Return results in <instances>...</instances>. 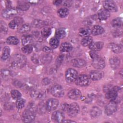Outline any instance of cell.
Instances as JSON below:
<instances>
[{
	"label": "cell",
	"mask_w": 123,
	"mask_h": 123,
	"mask_svg": "<svg viewBox=\"0 0 123 123\" xmlns=\"http://www.w3.org/2000/svg\"><path fill=\"white\" fill-rule=\"evenodd\" d=\"M37 107L33 103H29L24 111L22 115V120L24 123L32 122L36 118Z\"/></svg>",
	"instance_id": "obj_1"
},
{
	"label": "cell",
	"mask_w": 123,
	"mask_h": 123,
	"mask_svg": "<svg viewBox=\"0 0 123 123\" xmlns=\"http://www.w3.org/2000/svg\"><path fill=\"white\" fill-rule=\"evenodd\" d=\"M26 61L25 56L21 54H16L12 58L11 66L13 67L20 68L25 65Z\"/></svg>",
	"instance_id": "obj_2"
},
{
	"label": "cell",
	"mask_w": 123,
	"mask_h": 123,
	"mask_svg": "<svg viewBox=\"0 0 123 123\" xmlns=\"http://www.w3.org/2000/svg\"><path fill=\"white\" fill-rule=\"evenodd\" d=\"M75 82L78 86H85L89 85L90 83V78L89 76L86 74H82L77 76Z\"/></svg>",
	"instance_id": "obj_3"
},
{
	"label": "cell",
	"mask_w": 123,
	"mask_h": 123,
	"mask_svg": "<svg viewBox=\"0 0 123 123\" xmlns=\"http://www.w3.org/2000/svg\"><path fill=\"white\" fill-rule=\"evenodd\" d=\"M68 114L71 117H75L79 112V107L77 103H72L69 105L67 110Z\"/></svg>",
	"instance_id": "obj_4"
},
{
	"label": "cell",
	"mask_w": 123,
	"mask_h": 123,
	"mask_svg": "<svg viewBox=\"0 0 123 123\" xmlns=\"http://www.w3.org/2000/svg\"><path fill=\"white\" fill-rule=\"evenodd\" d=\"M65 76L67 81L72 82L75 81L78 76V73L75 70L72 68H70L66 71Z\"/></svg>",
	"instance_id": "obj_5"
},
{
	"label": "cell",
	"mask_w": 123,
	"mask_h": 123,
	"mask_svg": "<svg viewBox=\"0 0 123 123\" xmlns=\"http://www.w3.org/2000/svg\"><path fill=\"white\" fill-rule=\"evenodd\" d=\"M18 11L15 8L9 7L2 11L1 15L5 19H9L16 15Z\"/></svg>",
	"instance_id": "obj_6"
},
{
	"label": "cell",
	"mask_w": 123,
	"mask_h": 123,
	"mask_svg": "<svg viewBox=\"0 0 123 123\" xmlns=\"http://www.w3.org/2000/svg\"><path fill=\"white\" fill-rule=\"evenodd\" d=\"M119 88L117 86H113L112 89L106 92L105 97L107 99L111 101H114L117 99L118 97L117 91L119 90Z\"/></svg>",
	"instance_id": "obj_7"
},
{
	"label": "cell",
	"mask_w": 123,
	"mask_h": 123,
	"mask_svg": "<svg viewBox=\"0 0 123 123\" xmlns=\"http://www.w3.org/2000/svg\"><path fill=\"white\" fill-rule=\"evenodd\" d=\"M117 110V102L111 101L105 107V112L107 115H111L116 111Z\"/></svg>",
	"instance_id": "obj_8"
},
{
	"label": "cell",
	"mask_w": 123,
	"mask_h": 123,
	"mask_svg": "<svg viewBox=\"0 0 123 123\" xmlns=\"http://www.w3.org/2000/svg\"><path fill=\"white\" fill-rule=\"evenodd\" d=\"M30 96L33 98L38 100L43 99L45 97L46 94L43 90L40 89L35 88L31 91Z\"/></svg>",
	"instance_id": "obj_9"
},
{
	"label": "cell",
	"mask_w": 123,
	"mask_h": 123,
	"mask_svg": "<svg viewBox=\"0 0 123 123\" xmlns=\"http://www.w3.org/2000/svg\"><path fill=\"white\" fill-rule=\"evenodd\" d=\"M51 93L53 96L57 98H61L64 95V90L62 87L59 85H56L52 87Z\"/></svg>",
	"instance_id": "obj_10"
},
{
	"label": "cell",
	"mask_w": 123,
	"mask_h": 123,
	"mask_svg": "<svg viewBox=\"0 0 123 123\" xmlns=\"http://www.w3.org/2000/svg\"><path fill=\"white\" fill-rule=\"evenodd\" d=\"M59 104V101L55 98L49 99L46 103V108L49 111H53L57 109Z\"/></svg>",
	"instance_id": "obj_11"
},
{
	"label": "cell",
	"mask_w": 123,
	"mask_h": 123,
	"mask_svg": "<svg viewBox=\"0 0 123 123\" xmlns=\"http://www.w3.org/2000/svg\"><path fill=\"white\" fill-rule=\"evenodd\" d=\"M92 65L95 69L100 70L104 68L105 66V62L102 58L98 56L93 59Z\"/></svg>",
	"instance_id": "obj_12"
},
{
	"label": "cell",
	"mask_w": 123,
	"mask_h": 123,
	"mask_svg": "<svg viewBox=\"0 0 123 123\" xmlns=\"http://www.w3.org/2000/svg\"><path fill=\"white\" fill-rule=\"evenodd\" d=\"M103 6L104 9L109 12H116L118 10L116 3L112 0H106L104 2Z\"/></svg>",
	"instance_id": "obj_13"
},
{
	"label": "cell",
	"mask_w": 123,
	"mask_h": 123,
	"mask_svg": "<svg viewBox=\"0 0 123 123\" xmlns=\"http://www.w3.org/2000/svg\"><path fill=\"white\" fill-rule=\"evenodd\" d=\"M51 118L55 122L62 123L64 120V115L62 111H57L52 114Z\"/></svg>",
	"instance_id": "obj_14"
},
{
	"label": "cell",
	"mask_w": 123,
	"mask_h": 123,
	"mask_svg": "<svg viewBox=\"0 0 123 123\" xmlns=\"http://www.w3.org/2000/svg\"><path fill=\"white\" fill-rule=\"evenodd\" d=\"M104 76V73L100 71H93L90 73L89 77L90 79L97 81L101 79Z\"/></svg>",
	"instance_id": "obj_15"
},
{
	"label": "cell",
	"mask_w": 123,
	"mask_h": 123,
	"mask_svg": "<svg viewBox=\"0 0 123 123\" xmlns=\"http://www.w3.org/2000/svg\"><path fill=\"white\" fill-rule=\"evenodd\" d=\"M68 96L71 99H77L81 97V92L77 89H73L68 92Z\"/></svg>",
	"instance_id": "obj_16"
},
{
	"label": "cell",
	"mask_w": 123,
	"mask_h": 123,
	"mask_svg": "<svg viewBox=\"0 0 123 123\" xmlns=\"http://www.w3.org/2000/svg\"><path fill=\"white\" fill-rule=\"evenodd\" d=\"M23 23L22 19L20 18H16L15 19L12 20L9 24V27L12 29H15L20 26Z\"/></svg>",
	"instance_id": "obj_17"
},
{
	"label": "cell",
	"mask_w": 123,
	"mask_h": 123,
	"mask_svg": "<svg viewBox=\"0 0 123 123\" xmlns=\"http://www.w3.org/2000/svg\"><path fill=\"white\" fill-rule=\"evenodd\" d=\"M104 46V43L101 41L92 42V43L89 46V49L92 50L98 51L102 49Z\"/></svg>",
	"instance_id": "obj_18"
},
{
	"label": "cell",
	"mask_w": 123,
	"mask_h": 123,
	"mask_svg": "<svg viewBox=\"0 0 123 123\" xmlns=\"http://www.w3.org/2000/svg\"><path fill=\"white\" fill-rule=\"evenodd\" d=\"M110 16V12L105 9L100 10L98 12V17L101 20H106Z\"/></svg>",
	"instance_id": "obj_19"
},
{
	"label": "cell",
	"mask_w": 123,
	"mask_h": 123,
	"mask_svg": "<svg viewBox=\"0 0 123 123\" xmlns=\"http://www.w3.org/2000/svg\"><path fill=\"white\" fill-rule=\"evenodd\" d=\"M73 66L75 67L81 68L86 66V62L85 60L81 59H74L71 61Z\"/></svg>",
	"instance_id": "obj_20"
},
{
	"label": "cell",
	"mask_w": 123,
	"mask_h": 123,
	"mask_svg": "<svg viewBox=\"0 0 123 123\" xmlns=\"http://www.w3.org/2000/svg\"><path fill=\"white\" fill-rule=\"evenodd\" d=\"M110 64L111 67L113 69H117L120 64V60L117 57H113L110 59Z\"/></svg>",
	"instance_id": "obj_21"
},
{
	"label": "cell",
	"mask_w": 123,
	"mask_h": 123,
	"mask_svg": "<svg viewBox=\"0 0 123 123\" xmlns=\"http://www.w3.org/2000/svg\"><path fill=\"white\" fill-rule=\"evenodd\" d=\"M104 29L99 25H95L91 30V33L93 36H97L102 34L104 32Z\"/></svg>",
	"instance_id": "obj_22"
},
{
	"label": "cell",
	"mask_w": 123,
	"mask_h": 123,
	"mask_svg": "<svg viewBox=\"0 0 123 123\" xmlns=\"http://www.w3.org/2000/svg\"><path fill=\"white\" fill-rule=\"evenodd\" d=\"M10 49L8 46H5L3 49L2 54L1 56V59L3 61H6L10 57Z\"/></svg>",
	"instance_id": "obj_23"
},
{
	"label": "cell",
	"mask_w": 123,
	"mask_h": 123,
	"mask_svg": "<svg viewBox=\"0 0 123 123\" xmlns=\"http://www.w3.org/2000/svg\"><path fill=\"white\" fill-rule=\"evenodd\" d=\"M72 49V45L67 42H65L62 43L60 47V50L62 52H69Z\"/></svg>",
	"instance_id": "obj_24"
},
{
	"label": "cell",
	"mask_w": 123,
	"mask_h": 123,
	"mask_svg": "<svg viewBox=\"0 0 123 123\" xmlns=\"http://www.w3.org/2000/svg\"><path fill=\"white\" fill-rule=\"evenodd\" d=\"M30 7V4L28 2L25 1H18L17 4V8L18 9L25 11H27Z\"/></svg>",
	"instance_id": "obj_25"
},
{
	"label": "cell",
	"mask_w": 123,
	"mask_h": 123,
	"mask_svg": "<svg viewBox=\"0 0 123 123\" xmlns=\"http://www.w3.org/2000/svg\"><path fill=\"white\" fill-rule=\"evenodd\" d=\"M101 113V110L98 107H93L90 110V114L92 117L97 118L100 116Z\"/></svg>",
	"instance_id": "obj_26"
},
{
	"label": "cell",
	"mask_w": 123,
	"mask_h": 123,
	"mask_svg": "<svg viewBox=\"0 0 123 123\" xmlns=\"http://www.w3.org/2000/svg\"><path fill=\"white\" fill-rule=\"evenodd\" d=\"M32 40L33 37L30 35H25L22 37V43L24 46L30 45V43L32 42Z\"/></svg>",
	"instance_id": "obj_27"
},
{
	"label": "cell",
	"mask_w": 123,
	"mask_h": 123,
	"mask_svg": "<svg viewBox=\"0 0 123 123\" xmlns=\"http://www.w3.org/2000/svg\"><path fill=\"white\" fill-rule=\"evenodd\" d=\"M69 13V10L66 8H62L57 11L58 15L61 18H65L68 15Z\"/></svg>",
	"instance_id": "obj_28"
},
{
	"label": "cell",
	"mask_w": 123,
	"mask_h": 123,
	"mask_svg": "<svg viewBox=\"0 0 123 123\" xmlns=\"http://www.w3.org/2000/svg\"><path fill=\"white\" fill-rule=\"evenodd\" d=\"M109 48L114 53H119L122 52V49L118 45L114 43H110L109 45Z\"/></svg>",
	"instance_id": "obj_29"
},
{
	"label": "cell",
	"mask_w": 123,
	"mask_h": 123,
	"mask_svg": "<svg viewBox=\"0 0 123 123\" xmlns=\"http://www.w3.org/2000/svg\"><path fill=\"white\" fill-rule=\"evenodd\" d=\"M91 34V30L87 27L82 28L79 30V34L81 37H87Z\"/></svg>",
	"instance_id": "obj_30"
},
{
	"label": "cell",
	"mask_w": 123,
	"mask_h": 123,
	"mask_svg": "<svg viewBox=\"0 0 123 123\" xmlns=\"http://www.w3.org/2000/svg\"><path fill=\"white\" fill-rule=\"evenodd\" d=\"M6 42L7 44H8L9 45H15L19 43V40L16 37L11 36V37H8L7 38Z\"/></svg>",
	"instance_id": "obj_31"
},
{
	"label": "cell",
	"mask_w": 123,
	"mask_h": 123,
	"mask_svg": "<svg viewBox=\"0 0 123 123\" xmlns=\"http://www.w3.org/2000/svg\"><path fill=\"white\" fill-rule=\"evenodd\" d=\"M122 25V19L121 18H116L111 22L112 26L116 28H120Z\"/></svg>",
	"instance_id": "obj_32"
},
{
	"label": "cell",
	"mask_w": 123,
	"mask_h": 123,
	"mask_svg": "<svg viewBox=\"0 0 123 123\" xmlns=\"http://www.w3.org/2000/svg\"><path fill=\"white\" fill-rule=\"evenodd\" d=\"M66 36V32L64 29L60 28L56 30L55 32V37L57 38H63Z\"/></svg>",
	"instance_id": "obj_33"
},
{
	"label": "cell",
	"mask_w": 123,
	"mask_h": 123,
	"mask_svg": "<svg viewBox=\"0 0 123 123\" xmlns=\"http://www.w3.org/2000/svg\"><path fill=\"white\" fill-rule=\"evenodd\" d=\"M93 42L92 37L89 36L85 37L81 41V44L84 46L86 47L89 46Z\"/></svg>",
	"instance_id": "obj_34"
},
{
	"label": "cell",
	"mask_w": 123,
	"mask_h": 123,
	"mask_svg": "<svg viewBox=\"0 0 123 123\" xmlns=\"http://www.w3.org/2000/svg\"><path fill=\"white\" fill-rule=\"evenodd\" d=\"M32 24L35 27L37 28H41L46 25L45 22L39 19L34 20L32 22Z\"/></svg>",
	"instance_id": "obj_35"
},
{
	"label": "cell",
	"mask_w": 123,
	"mask_h": 123,
	"mask_svg": "<svg viewBox=\"0 0 123 123\" xmlns=\"http://www.w3.org/2000/svg\"><path fill=\"white\" fill-rule=\"evenodd\" d=\"M59 45V40L57 37H52L49 40V45L50 46L53 48L55 49L58 47Z\"/></svg>",
	"instance_id": "obj_36"
},
{
	"label": "cell",
	"mask_w": 123,
	"mask_h": 123,
	"mask_svg": "<svg viewBox=\"0 0 123 123\" xmlns=\"http://www.w3.org/2000/svg\"><path fill=\"white\" fill-rule=\"evenodd\" d=\"M22 51L25 54H30L33 50V47L31 45H27L24 46L22 48Z\"/></svg>",
	"instance_id": "obj_37"
},
{
	"label": "cell",
	"mask_w": 123,
	"mask_h": 123,
	"mask_svg": "<svg viewBox=\"0 0 123 123\" xmlns=\"http://www.w3.org/2000/svg\"><path fill=\"white\" fill-rule=\"evenodd\" d=\"M25 99L23 98H19L16 102V107L18 109H22L25 106Z\"/></svg>",
	"instance_id": "obj_38"
},
{
	"label": "cell",
	"mask_w": 123,
	"mask_h": 123,
	"mask_svg": "<svg viewBox=\"0 0 123 123\" xmlns=\"http://www.w3.org/2000/svg\"><path fill=\"white\" fill-rule=\"evenodd\" d=\"M11 94L12 98L14 99H18L21 97V93L17 90H12L11 92Z\"/></svg>",
	"instance_id": "obj_39"
},
{
	"label": "cell",
	"mask_w": 123,
	"mask_h": 123,
	"mask_svg": "<svg viewBox=\"0 0 123 123\" xmlns=\"http://www.w3.org/2000/svg\"><path fill=\"white\" fill-rule=\"evenodd\" d=\"M51 29L49 28L46 27L42 29V30L41 32V34L42 37H48L50 34H51Z\"/></svg>",
	"instance_id": "obj_40"
},
{
	"label": "cell",
	"mask_w": 123,
	"mask_h": 123,
	"mask_svg": "<svg viewBox=\"0 0 123 123\" xmlns=\"http://www.w3.org/2000/svg\"><path fill=\"white\" fill-rule=\"evenodd\" d=\"M31 29L30 26L28 24H24L19 28V32L22 33L28 32Z\"/></svg>",
	"instance_id": "obj_41"
},
{
	"label": "cell",
	"mask_w": 123,
	"mask_h": 123,
	"mask_svg": "<svg viewBox=\"0 0 123 123\" xmlns=\"http://www.w3.org/2000/svg\"><path fill=\"white\" fill-rule=\"evenodd\" d=\"M63 55H61L57 58V59L56 61V62H55V64L57 67H59L61 65V64L62 63V62L63 61Z\"/></svg>",
	"instance_id": "obj_42"
},
{
	"label": "cell",
	"mask_w": 123,
	"mask_h": 123,
	"mask_svg": "<svg viewBox=\"0 0 123 123\" xmlns=\"http://www.w3.org/2000/svg\"><path fill=\"white\" fill-rule=\"evenodd\" d=\"M1 74L3 77H7L10 75V72L6 69H2L1 70Z\"/></svg>",
	"instance_id": "obj_43"
},
{
	"label": "cell",
	"mask_w": 123,
	"mask_h": 123,
	"mask_svg": "<svg viewBox=\"0 0 123 123\" xmlns=\"http://www.w3.org/2000/svg\"><path fill=\"white\" fill-rule=\"evenodd\" d=\"M51 57L50 55H46L43 56V57L42 58V60H43V62H45V63H48V62H50L51 60Z\"/></svg>",
	"instance_id": "obj_44"
},
{
	"label": "cell",
	"mask_w": 123,
	"mask_h": 123,
	"mask_svg": "<svg viewBox=\"0 0 123 123\" xmlns=\"http://www.w3.org/2000/svg\"><path fill=\"white\" fill-rule=\"evenodd\" d=\"M89 55L90 56V57H91L92 59H94L98 57V53L94 50H91L89 52Z\"/></svg>",
	"instance_id": "obj_45"
},
{
	"label": "cell",
	"mask_w": 123,
	"mask_h": 123,
	"mask_svg": "<svg viewBox=\"0 0 123 123\" xmlns=\"http://www.w3.org/2000/svg\"><path fill=\"white\" fill-rule=\"evenodd\" d=\"M122 29L120 30V29H119V28H117V29L116 30H115L114 33L113 34L115 37H117V36L119 37V36L122 35Z\"/></svg>",
	"instance_id": "obj_46"
},
{
	"label": "cell",
	"mask_w": 123,
	"mask_h": 123,
	"mask_svg": "<svg viewBox=\"0 0 123 123\" xmlns=\"http://www.w3.org/2000/svg\"><path fill=\"white\" fill-rule=\"evenodd\" d=\"M43 50L45 52L48 53H50L52 52V49H50L49 47H47V46H45L43 48Z\"/></svg>",
	"instance_id": "obj_47"
},
{
	"label": "cell",
	"mask_w": 123,
	"mask_h": 123,
	"mask_svg": "<svg viewBox=\"0 0 123 123\" xmlns=\"http://www.w3.org/2000/svg\"><path fill=\"white\" fill-rule=\"evenodd\" d=\"M68 106L69 105L67 104V103H64L62 105V109L64 110V111H67V109H68Z\"/></svg>",
	"instance_id": "obj_48"
},
{
	"label": "cell",
	"mask_w": 123,
	"mask_h": 123,
	"mask_svg": "<svg viewBox=\"0 0 123 123\" xmlns=\"http://www.w3.org/2000/svg\"><path fill=\"white\" fill-rule=\"evenodd\" d=\"M62 3V0H55L53 1V4L54 5H59Z\"/></svg>",
	"instance_id": "obj_49"
},
{
	"label": "cell",
	"mask_w": 123,
	"mask_h": 123,
	"mask_svg": "<svg viewBox=\"0 0 123 123\" xmlns=\"http://www.w3.org/2000/svg\"><path fill=\"white\" fill-rule=\"evenodd\" d=\"M67 122H69V123H73V122H75V121H71V120H63L62 121V123H67Z\"/></svg>",
	"instance_id": "obj_50"
}]
</instances>
